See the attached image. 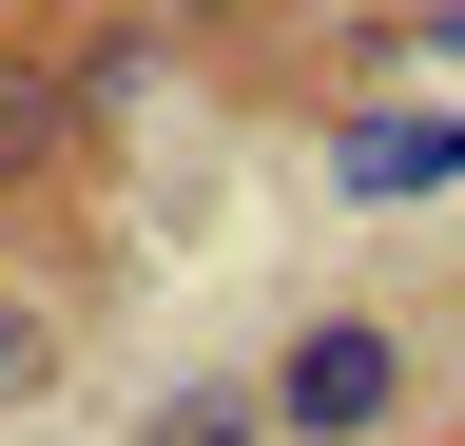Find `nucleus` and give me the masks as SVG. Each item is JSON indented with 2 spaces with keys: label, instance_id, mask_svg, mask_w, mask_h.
Returning a JSON list of instances; mask_svg holds the SVG:
<instances>
[{
  "label": "nucleus",
  "instance_id": "nucleus-5",
  "mask_svg": "<svg viewBox=\"0 0 465 446\" xmlns=\"http://www.w3.org/2000/svg\"><path fill=\"white\" fill-rule=\"evenodd\" d=\"M58 59H78L97 117H136V97H155V0H78V20H58Z\"/></svg>",
  "mask_w": 465,
  "mask_h": 446
},
{
  "label": "nucleus",
  "instance_id": "nucleus-2",
  "mask_svg": "<svg viewBox=\"0 0 465 446\" xmlns=\"http://www.w3.org/2000/svg\"><path fill=\"white\" fill-rule=\"evenodd\" d=\"M311 175H330V213H427V194H465V97H349V117L311 136Z\"/></svg>",
  "mask_w": 465,
  "mask_h": 446
},
{
  "label": "nucleus",
  "instance_id": "nucleus-7",
  "mask_svg": "<svg viewBox=\"0 0 465 446\" xmlns=\"http://www.w3.org/2000/svg\"><path fill=\"white\" fill-rule=\"evenodd\" d=\"M388 39H407V59H465V0H407Z\"/></svg>",
  "mask_w": 465,
  "mask_h": 446
},
{
  "label": "nucleus",
  "instance_id": "nucleus-3",
  "mask_svg": "<svg viewBox=\"0 0 465 446\" xmlns=\"http://www.w3.org/2000/svg\"><path fill=\"white\" fill-rule=\"evenodd\" d=\"M97 97H78V59H58V39H0V213H58L97 175Z\"/></svg>",
  "mask_w": 465,
  "mask_h": 446
},
{
  "label": "nucleus",
  "instance_id": "nucleus-6",
  "mask_svg": "<svg viewBox=\"0 0 465 446\" xmlns=\"http://www.w3.org/2000/svg\"><path fill=\"white\" fill-rule=\"evenodd\" d=\"M58 369H78V292H39V272H0V408H39Z\"/></svg>",
  "mask_w": 465,
  "mask_h": 446
},
{
  "label": "nucleus",
  "instance_id": "nucleus-1",
  "mask_svg": "<svg viewBox=\"0 0 465 446\" xmlns=\"http://www.w3.org/2000/svg\"><path fill=\"white\" fill-rule=\"evenodd\" d=\"M252 388H272V446H407L427 427V330L369 311V292H311Z\"/></svg>",
  "mask_w": 465,
  "mask_h": 446
},
{
  "label": "nucleus",
  "instance_id": "nucleus-4",
  "mask_svg": "<svg viewBox=\"0 0 465 446\" xmlns=\"http://www.w3.org/2000/svg\"><path fill=\"white\" fill-rule=\"evenodd\" d=\"M116 446H272V388H252V369H174Z\"/></svg>",
  "mask_w": 465,
  "mask_h": 446
},
{
  "label": "nucleus",
  "instance_id": "nucleus-8",
  "mask_svg": "<svg viewBox=\"0 0 465 446\" xmlns=\"http://www.w3.org/2000/svg\"><path fill=\"white\" fill-rule=\"evenodd\" d=\"M0 253H20V213H0Z\"/></svg>",
  "mask_w": 465,
  "mask_h": 446
}]
</instances>
